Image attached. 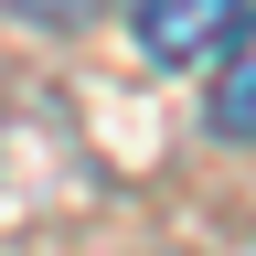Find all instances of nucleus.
<instances>
[{"instance_id": "nucleus-3", "label": "nucleus", "mask_w": 256, "mask_h": 256, "mask_svg": "<svg viewBox=\"0 0 256 256\" xmlns=\"http://www.w3.org/2000/svg\"><path fill=\"white\" fill-rule=\"evenodd\" d=\"M11 11H22V22H43V32H64V22H86L96 0H11Z\"/></svg>"}, {"instance_id": "nucleus-1", "label": "nucleus", "mask_w": 256, "mask_h": 256, "mask_svg": "<svg viewBox=\"0 0 256 256\" xmlns=\"http://www.w3.org/2000/svg\"><path fill=\"white\" fill-rule=\"evenodd\" d=\"M246 22H256L246 0H139V22H128V32H139L150 64H203V54L235 43Z\"/></svg>"}, {"instance_id": "nucleus-2", "label": "nucleus", "mask_w": 256, "mask_h": 256, "mask_svg": "<svg viewBox=\"0 0 256 256\" xmlns=\"http://www.w3.org/2000/svg\"><path fill=\"white\" fill-rule=\"evenodd\" d=\"M214 128L224 139H256V22L224 43V64H214Z\"/></svg>"}]
</instances>
